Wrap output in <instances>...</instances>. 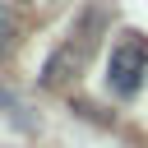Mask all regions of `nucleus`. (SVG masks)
I'll return each instance as SVG.
<instances>
[{"instance_id":"f257e3e1","label":"nucleus","mask_w":148,"mask_h":148,"mask_svg":"<svg viewBox=\"0 0 148 148\" xmlns=\"http://www.w3.org/2000/svg\"><path fill=\"white\" fill-rule=\"evenodd\" d=\"M143 69H148V46H143L139 37H125V42L111 46V60H106V83H111V92L134 97L139 83H143Z\"/></svg>"},{"instance_id":"f03ea898","label":"nucleus","mask_w":148,"mask_h":148,"mask_svg":"<svg viewBox=\"0 0 148 148\" xmlns=\"http://www.w3.org/2000/svg\"><path fill=\"white\" fill-rule=\"evenodd\" d=\"M9 46H14V18H9V14H0V56H5Z\"/></svg>"}]
</instances>
